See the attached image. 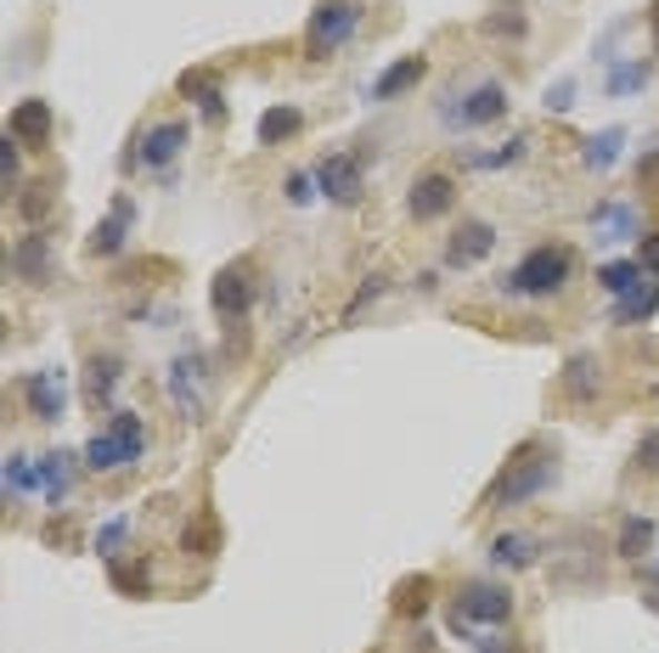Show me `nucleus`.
Returning <instances> with one entry per match:
<instances>
[{
  "mask_svg": "<svg viewBox=\"0 0 659 653\" xmlns=\"http://www.w3.org/2000/svg\"><path fill=\"white\" fill-rule=\"evenodd\" d=\"M490 248H497V226L462 220V226L451 231V243H446V265H451V270H468V265H479Z\"/></svg>",
  "mask_w": 659,
  "mask_h": 653,
  "instance_id": "obj_10",
  "label": "nucleus"
},
{
  "mask_svg": "<svg viewBox=\"0 0 659 653\" xmlns=\"http://www.w3.org/2000/svg\"><path fill=\"white\" fill-rule=\"evenodd\" d=\"M7 136H18L23 147H40V141L51 136V102H40V97L18 102V108H12V125H7Z\"/></svg>",
  "mask_w": 659,
  "mask_h": 653,
  "instance_id": "obj_17",
  "label": "nucleus"
},
{
  "mask_svg": "<svg viewBox=\"0 0 659 653\" xmlns=\"http://www.w3.org/2000/svg\"><path fill=\"white\" fill-rule=\"evenodd\" d=\"M181 97H192V102L203 108V119H209V125H220V119H226V97H220V85H214L209 73H181Z\"/></svg>",
  "mask_w": 659,
  "mask_h": 653,
  "instance_id": "obj_21",
  "label": "nucleus"
},
{
  "mask_svg": "<svg viewBox=\"0 0 659 653\" xmlns=\"http://www.w3.org/2000/svg\"><path fill=\"white\" fill-rule=\"evenodd\" d=\"M525 147H530V141H525V136H513V141H508V147H497V152H473V158H468V169H508V164H519V158H525Z\"/></svg>",
  "mask_w": 659,
  "mask_h": 653,
  "instance_id": "obj_32",
  "label": "nucleus"
},
{
  "mask_svg": "<svg viewBox=\"0 0 659 653\" xmlns=\"http://www.w3.org/2000/svg\"><path fill=\"white\" fill-rule=\"evenodd\" d=\"M552 485H558V456L547 445H525L508 462V474L490 485V507H519V502H530V496H541Z\"/></svg>",
  "mask_w": 659,
  "mask_h": 653,
  "instance_id": "obj_2",
  "label": "nucleus"
},
{
  "mask_svg": "<svg viewBox=\"0 0 659 653\" xmlns=\"http://www.w3.org/2000/svg\"><path fill=\"white\" fill-rule=\"evenodd\" d=\"M124 535H130V518L119 513V518H108V524L97 530V552H102V557H119V546H124Z\"/></svg>",
  "mask_w": 659,
  "mask_h": 653,
  "instance_id": "obj_34",
  "label": "nucleus"
},
{
  "mask_svg": "<svg viewBox=\"0 0 659 653\" xmlns=\"http://www.w3.org/2000/svg\"><path fill=\"white\" fill-rule=\"evenodd\" d=\"M648 40H653V57H659V0L648 7Z\"/></svg>",
  "mask_w": 659,
  "mask_h": 653,
  "instance_id": "obj_43",
  "label": "nucleus"
},
{
  "mask_svg": "<svg viewBox=\"0 0 659 653\" xmlns=\"http://www.w3.org/2000/svg\"><path fill=\"white\" fill-rule=\"evenodd\" d=\"M310 175H316V186H321L327 204H345V209H350V204H361V192H367V175H361V158H356V152H327Z\"/></svg>",
  "mask_w": 659,
  "mask_h": 653,
  "instance_id": "obj_5",
  "label": "nucleus"
},
{
  "mask_svg": "<svg viewBox=\"0 0 659 653\" xmlns=\"http://www.w3.org/2000/svg\"><path fill=\"white\" fill-rule=\"evenodd\" d=\"M457 204V180L451 175H418L411 180V198H406V209H411V220H440L446 209Z\"/></svg>",
  "mask_w": 659,
  "mask_h": 653,
  "instance_id": "obj_9",
  "label": "nucleus"
},
{
  "mask_svg": "<svg viewBox=\"0 0 659 653\" xmlns=\"http://www.w3.org/2000/svg\"><path fill=\"white\" fill-rule=\"evenodd\" d=\"M316 192H321L316 175H288V204H293V209H310V204H316Z\"/></svg>",
  "mask_w": 659,
  "mask_h": 653,
  "instance_id": "obj_36",
  "label": "nucleus"
},
{
  "mask_svg": "<svg viewBox=\"0 0 659 653\" xmlns=\"http://www.w3.org/2000/svg\"><path fill=\"white\" fill-rule=\"evenodd\" d=\"M29 491H40V462H29L23 451H12L7 456V496H29Z\"/></svg>",
  "mask_w": 659,
  "mask_h": 653,
  "instance_id": "obj_30",
  "label": "nucleus"
},
{
  "mask_svg": "<svg viewBox=\"0 0 659 653\" xmlns=\"http://www.w3.org/2000/svg\"><path fill=\"white\" fill-rule=\"evenodd\" d=\"M653 310H659V283H648V288H631L626 299H615V321H626V327H631V321H648Z\"/></svg>",
  "mask_w": 659,
  "mask_h": 653,
  "instance_id": "obj_28",
  "label": "nucleus"
},
{
  "mask_svg": "<svg viewBox=\"0 0 659 653\" xmlns=\"http://www.w3.org/2000/svg\"><path fill=\"white\" fill-rule=\"evenodd\" d=\"M40 491H46V502H51V507H62V502H68V491H73V456H68V451L40 456Z\"/></svg>",
  "mask_w": 659,
  "mask_h": 653,
  "instance_id": "obj_20",
  "label": "nucleus"
},
{
  "mask_svg": "<svg viewBox=\"0 0 659 653\" xmlns=\"http://www.w3.org/2000/svg\"><path fill=\"white\" fill-rule=\"evenodd\" d=\"M653 535H659V530H653V518L631 513V518L620 524V541H615V552H620V557H631V564H637V557H648V552H653Z\"/></svg>",
  "mask_w": 659,
  "mask_h": 653,
  "instance_id": "obj_23",
  "label": "nucleus"
},
{
  "mask_svg": "<svg viewBox=\"0 0 659 653\" xmlns=\"http://www.w3.org/2000/svg\"><path fill=\"white\" fill-rule=\"evenodd\" d=\"M423 73H429V62H423V57H400V62H389V68L372 79V102H395L400 90H411Z\"/></svg>",
  "mask_w": 659,
  "mask_h": 653,
  "instance_id": "obj_15",
  "label": "nucleus"
},
{
  "mask_svg": "<svg viewBox=\"0 0 659 653\" xmlns=\"http://www.w3.org/2000/svg\"><path fill=\"white\" fill-rule=\"evenodd\" d=\"M637 265H642L648 276H659V231H653V237H642V248H637Z\"/></svg>",
  "mask_w": 659,
  "mask_h": 653,
  "instance_id": "obj_41",
  "label": "nucleus"
},
{
  "mask_svg": "<svg viewBox=\"0 0 659 653\" xmlns=\"http://www.w3.org/2000/svg\"><path fill=\"white\" fill-rule=\"evenodd\" d=\"M620 147H626V130H598V136H587V141H581V164L603 175V169H615V164H620Z\"/></svg>",
  "mask_w": 659,
  "mask_h": 653,
  "instance_id": "obj_22",
  "label": "nucleus"
},
{
  "mask_svg": "<svg viewBox=\"0 0 659 653\" xmlns=\"http://www.w3.org/2000/svg\"><path fill=\"white\" fill-rule=\"evenodd\" d=\"M598 360L592 355H569V366H563V389L575 395V400H592L598 395Z\"/></svg>",
  "mask_w": 659,
  "mask_h": 653,
  "instance_id": "obj_25",
  "label": "nucleus"
},
{
  "mask_svg": "<svg viewBox=\"0 0 659 653\" xmlns=\"http://www.w3.org/2000/svg\"><path fill=\"white\" fill-rule=\"evenodd\" d=\"M451 614H462L468 625H508L513 620V592L508 586H490V581H468L462 592H457V609Z\"/></svg>",
  "mask_w": 659,
  "mask_h": 653,
  "instance_id": "obj_6",
  "label": "nucleus"
},
{
  "mask_svg": "<svg viewBox=\"0 0 659 653\" xmlns=\"http://www.w3.org/2000/svg\"><path fill=\"white\" fill-rule=\"evenodd\" d=\"M598 288L615 294V299H626L631 288H642V265H637V259H609V265H598Z\"/></svg>",
  "mask_w": 659,
  "mask_h": 653,
  "instance_id": "obj_24",
  "label": "nucleus"
},
{
  "mask_svg": "<svg viewBox=\"0 0 659 653\" xmlns=\"http://www.w3.org/2000/svg\"><path fill=\"white\" fill-rule=\"evenodd\" d=\"M108 434L119 439L124 462H141V451H147V423H141L136 412H113V428H108Z\"/></svg>",
  "mask_w": 659,
  "mask_h": 653,
  "instance_id": "obj_26",
  "label": "nucleus"
},
{
  "mask_svg": "<svg viewBox=\"0 0 659 653\" xmlns=\"http://www.w3.org/2000/svg\"><path fill=\"white\" fill-rule=\"evenodd\" d=\"M113 581H119V592H147L152 586L147 570H124V564H113Z\"/></svg>",
  "mask_w": 659,
  "mask_h": 653,
  "instance_id": "obj_39",
  "label": "nucleus"
},
{
  "mask_svg": "<svg viewBox=\"0 0 659 653\" xmlns=\"http://www.w3.org/2000/svg\"><path fill=\"white\" fill-rule=\"evenodd\" d=\"M400 614H423L429 609V575H418V581H406L400 586V603H395Z\"/></svg>",
  "mask_w": 659,
  "mask_h": 653,
  "instance_id": "obj_35",
  "label": "nucleus"
},
{
  "mask_svg": "<svg viewBox=\"0 0 659 653\" xmlns=\"http://www.w3.org/2000/svg\"><path fill=\"white\" fill-rule=\"evenodd\" d=\"M536 552H541V541H536V535L508 530V535L490 541V564H497V570H530V564H536Z\"/></svg>",
  "mask_w": 659,
  "mask_h": 653,
  "instance_id": "obj_18",
  "label": "nucleus"
},
{
  "mask_svg": "<svg viewBox=\"0 0 659 653\" xmlns=\"http://www.w3.org/2000/svg\"><path fill=\"white\" fill-rule=\"evenodd\" d=\"M508 113V85H497V79H485V85H473V90H451V97H440V125L446 130H479V125H497Z\"/></svg>",
  "mask_w": 659,
  "mask_h": 653,
  "instance_id": "obj_3",
  "label": "nucleus"
},
{
  "mask_svg": "<svg viewBox=\"0 0 659 653\" xmlns=\"http://www.w3.org/2000/svg\"><path fill=\"white\" fill-rule=\"evenodd\" d=\"M187 136H192V130H187L181 119H163V125H152V130L141 136V152H136V158H141L147 169H163V164H176V158H181Z\"/></svg>",
  "mask_w": 659,
  "mask_h": 653,
  "instance_id": "obj_12",
  "label": "nucleus"
},
{
  "mask_svg": "<svg viewBox=\"0 0 659 653\" xmlns=\"http://www.w3.org/2000/svg\"><path fill=\"white\" fill-rule=\"evenodd\" d=\"M86 468L91 474H113V468H130V462H124V451H119L113 434H91L86 439Z\"/></svg>",
  "mask_w": 659,
  "mask_h": 653,
  "instance_id": "obj_27",
  "label": "nucleus"
},
{
  "mask_svg": "<svg viewBox=\"0 0 659 653\" xmlns=\"http://www.w3.org/2000/svg\"><path fill=\"white\" fill-rule=\"evenodd\" d=\"M12 270L23 276V283H51V237L29 231V237L12 248Z\"/></svg>",
  "mask_w": 659,
  "mask_h": 653,
  "instance_id": "obj_16",
  "label": "nucleus"
},
{
  "mask_svg": "<svg viewBox=\"0 0 659 653\" xmlns=\"http://www.w3.org/2000/svg\"><path fill=\"white\" fill-rule=\"evenodd\" d=\"M569 270H575V254L558 248V243H541V248H530V254L502 276V294H508V299H552V294L569 283Z\"/></svg>",
  "mask_w": 659,
  "mask_h": 653,
  "instance_id": "obj_1",
  "label": "nucleus"
},
{
  "mask_svg": "<svg viewBox=\"0 0 659 653\" xmlns=\"http://www.w3.org/2000/svg\"><path fill=\"white\" fill-rule=\"evenodd\" d=\"M299 125H304V113H299V108H271V113H260V141H266V147H277V141H288Z\"/></svg>",
  "mask_w": 659,
  "mask_h": 653,
  "instance_id": "obj_31",
  "label": "nucleus"
},
{
  "mask_svg": "<svg viewBox=\"0 0 659 653\" xmlns=\"http://www.w3.org/2000/svg\"><path fill=\"white\" fill-rule=\"evenodd\" d=\"M214 546H220V530H214V513H198V524L187 530V552H198V557H214Z\"/></svg>",
  "mask_w": 659,
  "mask_h": 653,
  "instance_id": "obj_33",
  "label": "nucleus"
},
{
  "mask_svg": "<svg viewBox=\"0 0 659 653\" xmlns=\"http://www.w3.org/2000/svg\"><path fill=\"white\" fill-rule=\"evenodd\" d=\"M170 400L181 417H203V355H176L170 360Z\"/></svg>",
  "mask_w": 659,
  "mask_h": 653,
  "instance_id": "obj_8",
  "label": "nucleus"
},
{
  "mask_svg": "<svg viewBox=\"0 0 659 653\" xmlns=\"http://www.w3.org/2000/svg\"><path fill=\"white\" fill-rule=\"evenodd\" d=\"M541 108H547V113H569V108H575V79H558V85H547Z\"/></svg>",
  "mask_w": 659,
  "mask_h": 653,
  "instance_id": "obj_37",
  "label": "nucleus"
},
{
  "mask_svg": "<svg viewBox=\"0 0 659 653\" xmlns=\"http://www.w3.org/2000/svg\"><path fill=\"white\" fill-rule=\"evenodd\" d=\"M653 581H659V557H653Z\"/></svg>",
  "mask_w": 659,
  "mask_h": 653,
  "instance_id": "obj_44",
  "label": "nucleus"
},
{
  "mask_svg": "<svg viewBox=\"0 0 659 653\" xmlns=\"http://www.w3.org/2000/svg\"><path fill=\"white\" fill-rule=\"evenodd\" d=\"M626 237H637V209L631 204H615V198L598 204L592 209V243L609 248V243H626Z\"/></svg>",
  "mask_w": 659,
  "mask_h": 653,
  "instance_id": "obj_14",
  "label": "nucleus"
},
{
  "mask_svg": "<svg viewBox=\"0 0 659 653\" xmlns=\"http://www.w3.org/2000/svg\"><path fill=\"white\" fill-rule=\"evenodd\" d=\"M23 395H29V412L34 423H62V406H68V389H62V372H29L23 378Z\"/></svg>",
  "mask_w": 659,
  "mask_h": 653,
  "instance_id": "obj_11",
  "label": "nucleus"
},
{
  "mask_svg": "<svg viewBox=\"0 0 659 653\" xmlns=\"http://www.w3.org/2000/svg\"><path fill=\"white\" fill-rule=\"evenodd\" d=\"M18 209H23V220H40V215L51 209V192H46V186H34L29 198H18Z\"/></svg>",
  "mask_w": 659,
  "mask_h": 653,
  "instance_id": "obj_40",
  "label": "nucleus"
},
{
  "mask_svg": "<svg viewBox=\"0 0 659 653\" xmlns=\"http://www.w3.org/2000/svg\"><path fill=\"white\" fill-rule=\"evenodd\" d=\"M209 305H214V316H226V321L249 316V310H254V265H249V259L226 265V270L214 276V288H209Z\"/></svg>",
  "mask_w": 659,
  "mask_h": 653,
  "instance_id": "obj_7",
  "label": "nucleus"
},
{
  "mask_svg": "<svg viewBox=\"0 0 659 653\" xmlns=\"http://www.w3.org/2000/svg\"><path fill=\"white\" fill-rule=\"evenodd\" d=\"M361 29V7L356 0H321V7L310 12V29H304V46H310V57H321V51H339L350 34Z\"/></svg>",
  "mask_w": 659,
  "mask_h": 653,
  "instance_id": "obj_4",
  "label": "nucleus"
},
{
  "mask_svg": "<svg viewBox=\"0 0 659 653\" xmlns=\"http://www.w3.org/2000/svg\"><path fill=\"white\" fill-rule=\"evenodd\" d=\"M18 136H7V141H0V186H7V192H12V186H18Z\"/></svg>",
  "mask_w": 659,
  "mask_h": 653,
  "instance_id": "obj_38",
  "label": "nucleus"
},
{
  "mask_svg": "<svg viewBox=\"0 0 659 653\" xmlns=\"http://www.w3.org/2000/svg\"><path fill=\"white\" fill-rule=\"evenodd\" d=\"M130 220H136V204H130V198H113L108 220H97V226H91V243H86V248H91L97 259H113V254L124 248V231H130Z\"/></svg>",
  "mask_w": 659,
  "mask_h": 653,
  "instance_id": "obj_13",
  "label": "nucleus"
},
{
  "mask_svg": "<svg viewBox=\"0 0 659 653\" xmlns=\"http://www.w3.org/2000/svg\"><path fill=\"white\" fill-rule=\"evenodd\" d=\"M113 395H119V355H91L86 360V400L102 412V406H113Z\"/></svg>",
  "mask_w": 659,
  "mask_h": 653,
  "instance_id": "obj_19",
  "label": "nucleus"
},
{
  "mask_svg": "<svg viewBox=\"0 0 659 653\" xmlns=\"http://www.w3.org/2000/svg\"><path fill=\"white\" fill-rule=\"evenodd\" d=\"M637 468H659V434H642L637 439Z\"/></svg>",
  "mask_w": 659,
  "mask_h": 653,
  "instance_id": "obj_42",
  "label": "nucleus"
},
{
  "mask_svg": "<svg viewBox=\"0 0 659 653\" xmlns=\"http://www.w3.org/2000/svg\"><path fill=\"white\" fill-rule=\"evenodd\" d=\"M642 85H648V62H642V57L615 62V68H609V79H603L609 97H631V90H642Z\"/></svg>",
  "mask_w": 659,
  "mask_h": 653,
  "instance_id": "obj_29",
  "label": "nucleus"
}]
</instances>
